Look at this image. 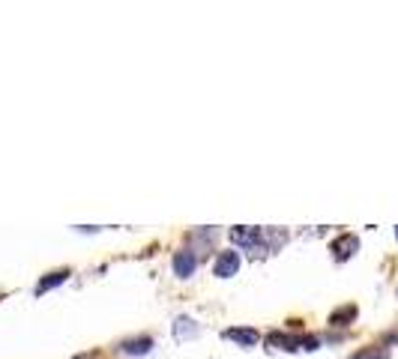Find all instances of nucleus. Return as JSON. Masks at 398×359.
I'll use <instances>...</instances> for the list:
<instances>
[{
  "label": "nucleus",
  "instance_id": "nucleus-8",
  "mask_svg": "<svg viewBox=\"0 0 398 359\" xmlns=\"http://www.w3.org/2000/svg\"><path fill=\"white\" fill-rule=\"evenodd\" d=\"M201 329H198V324L192 321V317H177V324H174V335L180 338V342H186V338H195Z\"/></svg>",
  "mask_w": 398,
  "mask_h": 359
},
{
  "label": "nucleus",
  "instance_id": "nucleus-5",
  "mask_svg": "<svg viewBox=\"0 0 398 359\" xmlns=\"http://www.w3.org/2000/svg\"><path fill=\"white\" fill-rule=\"evenodd\" d=\"M174 273L180 278H189L195 273V255L189 252V248H180V252L174 255Z\"/></svg>",
  "mask_w": 398,
  "mask_h": 359
},
{
  "label": "nucleus",
  "instance_id": "nucleus-6",
  "mask_svg": "<svg viewBox=\"0 0 398 359\" xmlns=\"http://www.w3.org/2000/svg\"><path fill=\"white\" fill-rule=\"evenodd\" d=\"M225 338H231V342L243 344V347H255L257 342H261V335H257L255 329H240V326H234V329H225Z\"/></svg>",
  "mask_w": 398,
  "mask_h": 359
},
{
  "label": "nucleus",
  "instance_id": "nucleus-7",
  "mask_svg": "<svg viewBox=\"0 0 398 359\" xmlns=\"http://www.w3.org/2000/svg\"><path fill=\"white\" fill-rule=\"evenodd\" d=\"M150 347H153V338L144 335V338H129V342H123L120 351L126 356H141V353H150Z\"/></svg>",
  "mask_w": 398,
  "mask_h": 359
},
{
  "label": "nucleus",
  "instance_id": "nucleus-9",
  "mask_svg": "<svg viewBox=\"0 0 398 359\" xmlns=\"http://www.w3.org/2000/svg\"><path fill=\"white\" fill-rule=\"evenodd\" d=\"M72 276V269H57V273H51L48 278H42V282L36 285V294H45V291H51V287H57V285H63L66 278Z\"/></svg>",
  "mask_w": 398,
  "mask_h": 359
},
{
  "label": "nucleus",
  "instance_id": "nucleus-10",
  "mask_svg": "<svg viewBox=\"0 0 398 359\" xmlns=\"http://www.w3.org/2000/svg\"><path fill=\"white\" fill-rule=\"evenodd\" d=\"M351 317H356V305H347V308H342V312H335V314L330 317V324L342 326L344 321H351Z\"/></svg>",
  "mask_w": 398,
  "mask_h": 359
},
{
  "label": "nucleus",
  "instance_id": "nucleus-2",
  "mask_svg": "<svg viewBox=\"0 0 398 359\" xmlns=\"http://www.w3.org/2000/svg\"><path fill=\"white\" fill-rule=\"evenodd\" d=\"M266 344L278 347V351H317V338L312 335H282V333H273L266 335Z\"/></svg>",
  "mask_w": 398,
  "mask_h": 359
},
{
  "label": "nucleus",
  "instance_id": "nucleus-1",
  "mask_svg": "<svg viewBox=\"0 0 398 359\" xmlns=\"http://www.w3.org/2000/svg\"><path fill=\"white\" fill-rule=\"evenodd\" d=\"M231 239L240 248H246L252 257H264L266 255V243H264V231H261V228H234Z\"/></svg>",
  "mask_w": 398,
  "mask_h": 359
},
{
  "label": "nucleus",
  "instance_id": "nucleus-12",
  "mask_svg": "<svg viewBox=\"0 0 398 359\" xmlns=\"http://www.w3.org/2000/svg\"><path fill=\"white\" fill-rule=\"evenodd\" d=\"M395 237H398V231H395Z\"/></svg>",
  "mask_w": 398,
  "mask_h": 359
},
{
  "label": "nucleus",
  "instance_id": "nucleus-11",
  "mask_svg": "<svg viewBox=\"0 0 398 359\" xmlns=\"http://www.w3.org/2000/svg\"><path fill=\"white\" fill-rule=\"evenodd\" d=\"M351 359H386V351H381V347H365V351H360Z\"/></svg>",
  "mask_w": 398,
  "mask_h": 359
},
{
  "label": "nucleus",
  "instance_id": "nucleus-4",
  "mask_svg": "<svg viewBox=\"0 0 398 359\" xmlns=\"http://www.w3.org/2000/svg\"><path fill=\"white\" fill-rule=\"evenodd\" d=\"M356 248H360V239H356L353 234H344V237H338L333 243V255H335V261H347Z\"/></svg>",
  "mask_w": 398,
  "mask_h": 359
},
{
  "label": "nucleus",
  "instance_id": "nucleus-3",
  "mask_svg": "<svg viewBox=\"0 0 398 359\" xmlns=\"http://www.w3.org/2000/svg\"><path fill=\"white\" fill-rule=\"evenodd\" d=\"M237 269H240V255L237 252H218L216 264H213V273L218 278H231V276H237Z\"/></svg>",
  "mask_w": 398,
  "mask_h": 359
}]
</instances>
